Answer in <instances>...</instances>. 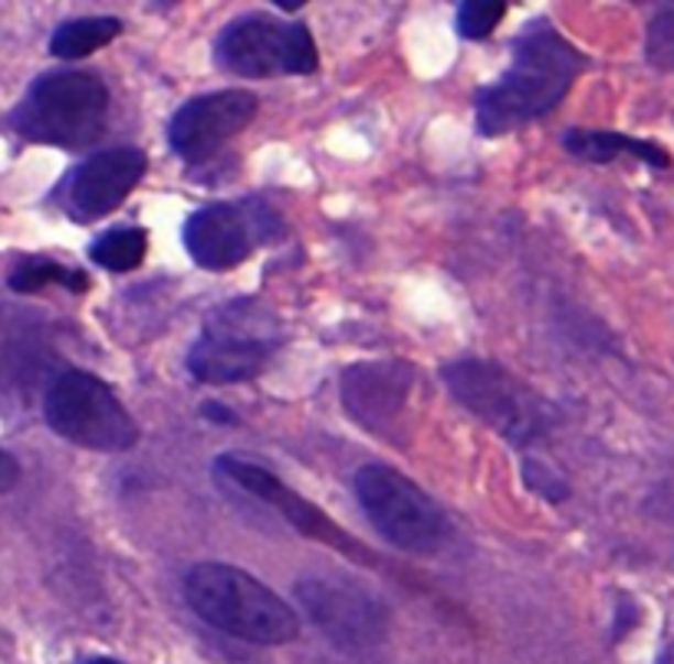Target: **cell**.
Returning <instances> with one entry per match:
<instances>
[{"mask_svg": "<svg viewBox=\"0 0 674 664\" xmlns=\"http://www.w3.org/2000/svg\"><path fill=\"white\" fill-rule=\"evenodd\" d=\"M583 53L546 20H533L513 43L507 73L477 96L480 135H503L553 112L583 73Z\"/></svg>", "mask_w": 674, "mask_h": 664, "instance_id": "cell-1", "label": "cell"}, {"mask_svg": "<svg viewBox=\"0 0 674 664\" xmlns=\"http://www.w3.org/2000/svg\"><path fill=\"white\" fill-rule=\"evenodd\" d=\"M185 599L198 619L250 645H286L300 635V616L247 569L202 563L185 576Z\"/></svg>", "mask_w": 674, "mask_h": 664, "instance_id": "cell-2", "label": "cell"}, {"mask_svg": "<svg viewBox=\"0 0 674 664\" xmlns=\"http://www.w3.org/2000/svg\"><path fill=\"white\" fill-rule=\"evenodd\" d=\"M109 119V89L96 73L59 69L40 76L13 109V129L40 145L86 149Z\"/></svg>", "mask_w": 674, "mask_h": 664, "instance_id": "cell-3", "label": "cell"}, {"mask_svg": "<svg viewBox=\"0 0 674 664\" xmlns=\"http://www.w3.org/2000/svg\"><path fill=\"white\" fill-rule=\"evenodd\" d=\"M356 497L369 523L395 549L432 556L450 540L448 513L415 480L389 464L359 467Z\"/></svg>", "mask_w": 674, "mask_h": 664, "instance_id": "cell-4", "label": "cell"}, {"mask_svg": "<svg viewBox=\"0 0 674 664\" xmlns=\"http://www.w3.org/2000/svg\"><path fill=\"white\" fill-rule=\"evenodd\" d=\"M283 342L280 323L250 300L218 309L188 352V372L202 385H233L263 372Z\"/></svg>", "mask_w": 674, "mask_h": 664, "instance_id": "cell-5", "label": "cell"}, {"mask_svg": "<svg viewBox=\"0 0 674 664\" xmlns=\"http://www.w3.org/2000/svg\"><path fill=\"white\" fill-rule=\"evenodd\" d=\"M46 425L76 447L122 454L139 444V425L116 392L89 372H63L46 389Z\"/></svg>", "mask_w": 674, "mask_h": 664, "instance_id": "cell-6", "label": "cell"}, {"mask_svg": "<svg viewBox=\"0 0 674 664\" xmlns=\"http://www.w3.org/2000/svg\"><path fill=\"white\" fill-rule=\"evenodd\" d=\"M442 375L450 395L470 415H477L483 425H490L513 444L523 447L546 432L543 402L497 362L464 359V362H450Z\"/></svg>", "mask_w": 674, "mask_h": 664, "instance_id": "cell-7", "label": "cell"}, {"mask_svg": "<svg viewBox=\"0 0 674 664\" xmlns=\"http://www.w3.org/2000/svg\"><path fill=\"white\" fill-rule=\"evenodd\" d=\"M296 602L309 622L346 652H369L389 635V609L366 586L343 576H303L296 583Z\"/></svg>", "mask_w": 674, "mask_h": 664, "instance_id": "cell-8", "label": "cell"}, {"mask_svg": "<svg viewBox=\"0 0 674 664\" xmlns=\"http://www.w3.org/2000/svg\"><path fill=\"white\" fill-rule=\"evenodd\" d=\"M215 56L227 73L247 79H267L276 73L306 76L319 66L306 23H280L273 17L233 20L218 36Z\"/></svg>", "mask_w": 674, "mask_h": 664, "instance_id": "cell-9", "label": "cell"}, {"mask_svg": "<svg viewBox=\"0 0 674 664\" xmlns=\"http://www.w3.org/2000/svg\"><path fill=\"white\" fill-rule=\"evenodd\" d=\"M280 230L276 215L267 205H233L218 202L198 208L182 230L188 257L211 273H225L240 266L260 243H267Z\"/></svg>", "mask_w": 674, "mask_h": 664, "instance_id": "cell-10", "label": "cell"}, {"mask_svg": "<svg viewBox=\"0 0 674 664\" xmlns=\"http://www.w3.org/2000/svg\"><path fill=\"white\" fill-rule=\"evenodd\" d=\"M215 470H218V477L227 480L230 487H237V490L250 493L253 500L273 507V510H276L296 533H303L306 540L326 543V546L346 553V556L356 559V563H366V566L376 563V556H372L356 536H349L346 530H339V523H333L316 503H309V500H303L296 490H290L270 467H263V464H257V460H250V457H240V454H225V457L215 460Z\"/></svg>", "mask_w": 674, "mask_h": 664, "instance_id": "cell-11", "label": "cell"}, {"mask_svg": "<svg viewBox=\"0 0 674 664\" xmlns=\"http://www.w3.org/2000/svg\"><path fill=\"white\" fill-rule=\"evenodd\" d=\"M257 106H260L257 96L247 89L195 96L172 116L168 145L185 162H208L218 149H225L233 135H240L253 122Z\"/></svg>", "mask_w": 674, "mask_h": 664, "instance_id": "cell-12", "label": "cell"}, {"mask_svg": "<svg viewBox=\"0 0 674 664\" xmlns=\"http://www.w3.org/2000/svg\"><path fill=\"white\" fill-rule=\"evenodd\" d=\"M149 159L139 149H106L89 155L66 178V215L79 224H93L112 215L145 178Z\"/></svg>", "mask_w": 674, "mask_h": 664, "instance_id": "cell-13", "label": "cell"}, {"mask_svg": "<svg viewBox=\"0 0 674 664\" xmlns=\"http://www.w3.org/2000/svg\"><path fill=\"white\" fill-rule=\"evenodd\" d=\"M415 389V366L405 359L356 362L339 379V395L349 418L369 432H389Z\"/></svg>", "mask_w": 674, "mask_h": 664, "instance_id": "cell-14", "label": "cell"}, {"mask_svg": "<svg viewBox=\"0 0 674 664\" xmlns=\"http://www.w3.org/2000/svg\"><path fill=\"white\" fill-rule=\"evenodd\" d=\"M563 145L573 159H583V162H612L619 155H635L655 168L672 165L665 149L642 142V139H629L622 132H609V129H573V132H566Z\"/></svg>", "mask_w": 674, "mask_h": 664, "instance_id": "cell-15", "label": "cell"}, {"mask_svg": "<svg viewBox=\"0 0 674 664\" xmlns=\"http://www.w3.org/2000/svg\"><path fill=\"white\" fill-rule=\"evenodd\" d=\"M122 33V20L116 17H79L66 20L53 30L50 36V53L59 59H83L106 43H112Z\"/></svg>", "mask_w": 674, "mask_h": 664, "instance_id": "cell-16", "label": "cell"}, {"mask_svg": "<svg viewBox=\"0 0 674 664\" xmlns=\"http://www.w3.org/2000/svg\"><path fill=\"white\" fill-rule=\"evenodd\" d=\"M145 253H149V237L142 227H112L89 247V257L112 273L135 270L145 260Z\"/></svg>", "mask_w": 674, "mask_h": 664, "instance_id": "cell-17", "label": "cell"}, {"mask_svg": "<svg viewBox=\"0 0 674 664\" xmlns=\"http://www.w3.org/2000/svg\"><path fill=\"white\" fill-rule=\"evenodd\" d=\"M50 283H63V286H69V290H76V293H83V290L89 286L86 273L66 270L63 263L46 260V257H26V260H20V263L13 266V273H10V290H17V293H36V290H43V286H50Z\"/></svg>", "mask_w": 674, "mask_h": 664, "instance_id": "cell-18", "label": "cell"}, {"mask_svg": "<svg viewBox=\"0 0 674 664\" xmlns=\"http://www.w3.org/2000/svg\"><path fill=\"white\" fill-rule=\"evenodd\" d=\"M645 56L659 69H674V3H662L649 23Z\"/></svg>", "mask_w": 674, "mask_h": 664, "instance_id": "cell-19", "label": "cell"}, {"mask_svg": "<svg viewBox=\"0 0 674 664\" xmlns=\"http://www.w3.org/2000/svg\"><path fill=\"white\" fill-rule=\"evenodd\" d=\"M507 3H493V0H470L457 7V33L467 40H483L497 30V23L503 20Z\"/></svg>", "mask_w": 674, "mask_h": 664, "instance_id": "cell-20", "label": "cell"}, {"mask_svg": "<svg viewBox=\"0 0 674 664\" xmlns=\"http://www.w3.org/2000/svg\"><path fill=\"white\" fill-rule=\"evenodd\" d=\"M17 480H20V464H17V457L0 447V493L13 490Z\"/></svg>", "mask_w": 674, "mask_h": 664, "instance_id": "cell-21", "label": "cell"}, {"mask_svg": "<svg viewBox=\"0 0 674 664\" xmlns=\"http://www.w3.org/2000/svg\"><path fill=\"white\" fill-rule=\"evenodd\" d=\"M86 664H122V662H116V658H93V662Z\"/></svg>", "mask_w": 674, "mask_h": 664, "instance_id": "cell-22", "label": "cell"}]
</instances>
